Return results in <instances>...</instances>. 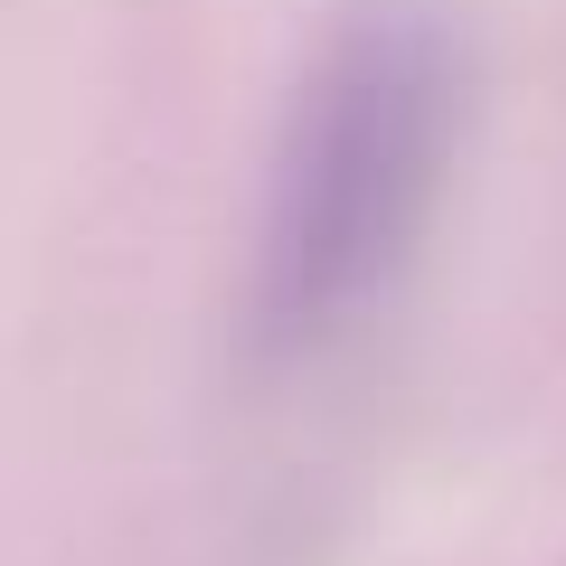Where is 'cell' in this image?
Instances as JSON below:
<instances>
[{
  "instance_id": "obj_1",
  "label": "cell",
  "mask_w": 566,
  "mask_h": 566,
  "mask_svg": "<svg viewBox=\"0 0 566 566\" xmlns=\"http://www.w3.org/2000/svg\"><path fill=\"white\" fill-rule=\"evenodd\" d=\"M453 151V39L416 0H378L293 95L264 199V331L312 349L387 293L424 237Z\"/></svg>"
}]
</instances>
